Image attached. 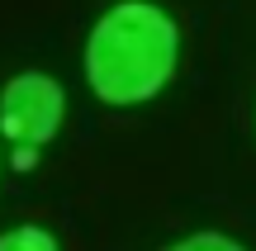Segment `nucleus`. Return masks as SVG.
Returning <instances> with one entry per match:
<instances>
[{"mask_svg": "<svg viewBox=\"0 0 256 251\" xmlns=\"http://www.w3.org/2000/svg\"><path fill=\"white\" fill-rule=\"evenodd\" d=\"M0 251H57V237L48 233V228H10V233H0Z\"/></svg>", "mask_w": 256, "mask_h": 251, "instance_id": "7ed1b4c3", "label": "nucleus"}, {"mask_svg": "<svg viewBox=\"0 0 256 251\" xmlns=\"http://www.w3.org/2000/svg\"><path fill=\"white\" fill-rule=\"evenodd\" d=\"M180 33L171 14L147 0L104 9L86 43V81L104 104H142L171 81Z\"/></svg>", "mask_w": 256, "mask_h": 251, "instance_id": "f257e3e1", "label": "nucleus"}, {"mask_svg": "<svg viewBox=\"0 0 256 251\" xmlns=\"http://www.w3.org/2000/svg\"><path fill=\"white\" fill-rule=\"evenodd\" d=\"M62 114H66V95L48 71H24L5 85V95H0V133L14 147L19 171H28L34 152H43L57 138Z\"/></svg>", "mask_w": 256, "mask_h": 251, "instance_id": "f03ea898", "label": "nucleus"}, {"mask_svg": "<svg viewBox=\"0 0 256 251\" xmlns=\"http://www.w3.org/2000/svg\"><path fill=\"white\" fill-rule=\"evenodd\" d=\"M166 251H242V247L232 237H223V233H194V237H185V242H176Z\"/></svg>", "mask_w": 256, "mask_h": 251, "instance_id": "20e7f679", "label": "nucleus"}]
</instances>
